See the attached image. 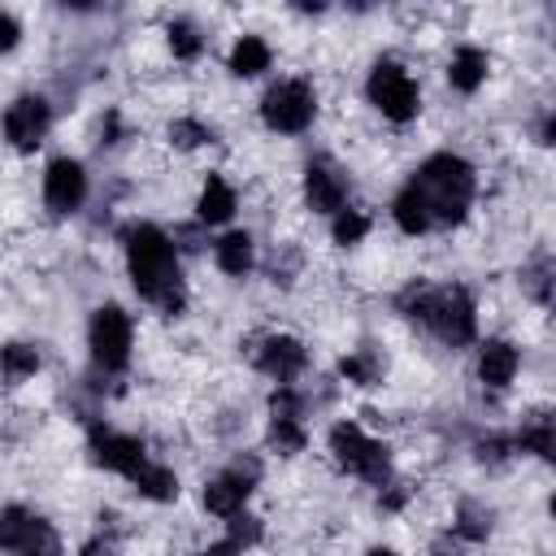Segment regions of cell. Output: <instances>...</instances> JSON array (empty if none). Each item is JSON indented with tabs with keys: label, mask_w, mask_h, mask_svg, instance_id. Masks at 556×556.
Segmentation results:
<instances>
[{
	"label": "cell",
	"mask_w": 556,
	"mask_h": 556,
	"mask_svg": "<svg viewBox=\"0 0 556 556\" xmlns=\"http://www.w3.org/2000/svg\"><path fill=\"white\" fill-rule=\"evenodd\" d=\"M126 265H130V282L143 300H152L161 313H182L187 291H182V274H178V248L161 226H130L126 230Z\"/></svg>",
	"instance_id": "obj_1"
},
{
	"label": "cell",
	"mask_w": 556,
	"mask_h": 556,
	"mask_svg": "<svg viewBox=\"0 0 556 556\" xmlns=\"http://www.w3.org/2000/svg\"><path fill=\"white\" fill-rule=\"evenodd\" d=\"M417 187V195L426 200V213H430V226H456L469 204H473V191H478V178H473V165L456 152H434L430 161H421V169L408 178Z\"/></svg>",
	"instance_id": "obj_2"
},
{
	"label": "cell",
	"mask_w": 556,
	"mask_h": 556,
	"mask_svg": "<svg viewBox=\"0 0 556 556\" xmlns=\"http://www.w3.org/2000/svg\"><path fill=\"white\" fill-rule=\"evenodd\" d=\"M404 317L430 326L452 348H465L478 334V304L465 287H413L404 295Z\"/></svg>",
	"instance_id": "obj_3"
},
{
	"label": "cell",
	"mask_w": 556,
	"mask_h": 556,
	"mask_svg": "<svg viewBox=\"0 0 556 556\" xmlns=\"http://www.w3.org/2000/svg\"><path fill=\"white\" fill-rule=\"evenodd\" d=\"M330 456L339 460V469L374 482V486H387L391 482V456L378 439H369L356 421H339L330 430Z\"/></svg>",
	"instance_id": "obj_4"
},
{
	"label": "cell",
	"mask_w": 556,
	"mask_h": 556,
	"mask_svg": "<svg viewBox=\"0 0 556 556\" xmlns=\"http://www.w3.org/2000/svg\"><path fill=\"white\" fill-rule=\"evenodd\" d=\"M365 91H369V104H374L387 122H413L417 109H421V91H417L413 74H408L400 61H378V65L369 70Z\"/></svg>",
	"instance_id": "obj_5"
},
{
	"label": "cell",
	"mask_w": 556,
	"mask_h": 556,
	"mask_svg": "<svg viewBox=\"0 0 556 556\" xmlns=\"http://www.w3.org/2000/svg\"><path fill=\"white\" fill-rule=\"evenodd\" d=\"M261 117H265V126L278 130V135H300V130H308L313 117H317V96H313V87H308L304 78H282V83H274V87L265 91Z\"/></svg>",
	"instance_id": "obj_6"
},
{
	"label": "cell",
	"mask_w": 556,
	"mask_h": 556,
	"mask_svg": "<svg viewBox=\"0 0 556 556\" xmlns=\"http://www.w3.org/2000/svg\"><path fill=\"white\" fill-rule=\"evenodd\" d=\"M130 339H135V326H130V317H126L117 304H100V308L91 313L87 348H91V361H96L104 374L126 369V361H130Z\"/></svg>",
	"instance_id": "obj_7"
},
{
	"label": "cell",
	"mask_w": 556,
	"mask_h": 556,
	"mask_svg": "<svg viewBox=\"0 0 556 556\" xmlns=\"http://www.w3.org/2000/svg\"><path fill=\"white\" fill-rule=\"evenodd\" d=\"M0 547L13 556H61L56 530L30 508H0Z\"/></svg>",
	"instance_id": "obj_8"
},
{
	"label": "cell",
	"mask_w": 556,
	"mask_h": 556,
	"mask_svg": "<svg viewBox=\"0 0 556 556\" xmlns=\"http://www.w3.org/2000/svg\"><path fill=\"white\" fill-rule=\"evenodd\" d=\"M256 478H261V465H256V460H235L226 473H217V478L204 486V508L217 513V517L243 513V504H248Z\"/></svg>",
	"instance_id": "obj_9"
},
{
	"label": "cell",
	"mask_w": 556,
	"mask_h": 556,
	"mask_svg": "<svg viewBox=\"0 0 556 556\" xmlns=\"http://www.w3.org/2000/svg\"><path fill=\"white\" fill-rule=\"evenodd\" d=\"M48 126H52V109H48L43 96H22V100H13L9 113H4V139H9L17 152H35V148L43 143Z\"/></svg>",
	"instance_id": "obj_10"
},
{
	"label": "cell",
	"mask_w": 556,
	"mask_h": 556,
	"mask_svg": "<svg viewBox=\"0 0 556 556\" xmlns=\"http://www.w3.org/2000/svg\"><path fill=\"white\" fill-rule=\"evenodd\" d=\"M43 200L52 213H74L87 200V169L74 156H56L43 169Z\"/></svg>",
	"instance_id": "obj_11"
},
{
	"label": "cell",
	"mask_w": 556,
	"mask_h": 556,
	"mask_svg": "<svg viewBox=\"0 0 556 556\" xmlns=\"http://www.w3.org/2000/svg\"><path fill=\"white\" fill-rule=\"evenodd\" d=\"M256 365H261L278 387H291V382L304 374L308 352H304V343H300L295 334H269V339L256 348Z\"/></svg>",
	"instance_id": "obj_12"
},
{
	"label": "cell",
	"mask_w": 556,
	"mask_h": 556,
	"mask_svg": "<svg viewBox=\"0 0 556 556\" xmlns=\"http://www.w3.org/2000/svg\"><path fill=\"white\" fill-rule=\"evenodd\" d=\"M91 460L113 469V473H122V478H130L148 460V452H143V443L135 434H117V430H100L96 426L91 430Z\"/></svg>",
	"instance_id": "obj_13"
},
{
	"label": "cell",
	"mask_w": 556,
	"mask_h": 556,
	"mask_svg": "<svg viewBox=\"0 0 556 556\" xmlns=\"http://www.w3.org/2000/svg\"><path fill=\"white\" fill-rule=\"evenodd\" d=\"M304 200H308V208H317V213H339L343 200H348V178H343V169H334L330 161H313V165L304 169Z\"/></svg>",
	"instance_id": "obj_14"
},
{
	"label": "cell",
	"mask_w": 556,
	"mask_h": 556,
	"mask_svg": "<svg viewBox=\"0 0 556 556\" xmlns=\"http://www.w3.org/2000/svg\"><path fill=\"white\" fill-rule=\"evenodd\" d=\"M517 365H521V356H517V348L508 339H486L478 348V378L486 387H508L517 378Z\"/></svg>",
	"instance_id": "obj_15"
},
{
	"label": "cell",
	"mask_w": 556,
	"mask_h": 556,
	"mask_svg": "<svg viewBox=\"0 0 556 556\" xmlns=\"http://www.w3.org/2000/svg\"><path fill=\"white\" fill-rule=\"evenodd\" d=\"M486 70H491L486 52L473 48V43H465V48H456L452 61H447V83H452L460 96H473V91L486 83Z\"/></svg>",
	"instance_id": "obj_16"
},
{
	"label": "cell",
	"mask_w": 556,
	"mask_h": 556,
	"mask_svg": "<svg viewBox=\"0 0 556 556\" xmlns=\"http://www.w3.org/2000/svg\"><path fill=\"white\" fill-rule=\"evenodd\" d=\"M195 213H200V226H222V222H230V213H235V187H230L222 174H208V182L200 187Z\"/></svg>",
	"instance_id": "obj_17"
},
{
	"label": "cell",
	"mask_w": 556,
	"mask_h": 556,
	"mask_svg": "<svg viewBox=\"0 0 556 556\" xmlns=\"http://www.w3.org/2000/svg\"><path fill=\"white\" fill-rule=\"evenodd\" d=\"M252 256H256V248H252V235H248V230H226V235L213 243V261H217V269L230 274V278H243V274L252 269Z\"/></svg>",
	"instance_id": "obj_18"
},
{
	"label": "cell",
	"mask_w": 556,
	"mask_h": 556,
	"mask_svg": "<svg viewBox=\"0 0 556 556\" xmlns=\"http://www.w3.org/2000/svg\"><path fill=\"white\" fill-rule=\"evenodd\" d=\"M269 61H274V52L261 35H239V43L230 48V74L235 78H256L269 70Z\"/></svg>",
	"instance_id": "obj_19"
},
{
	"label": "cell",
	"mask_w": 556,
	"mask_h": 556,
	"mask_svg": "<svg viewBox=\"0 0 556 556\" xmlns=\"http://www.w3.org/2000/svg\"><path fill=\"white\" fill-rule=\"evenodd\" d=\"M130 482H135V491H139L143 500H156V504H165V500L178 495V478H174V469L152 465V460H143V465L130 473Z\"/></svg>",
	"instance_id": "obj_20"
},
{
	"label": "cell",
	"mask_w": 556,
	"mask_h": 556,
	"mask_svg": "<svg viewBox=\"0 0 556 556\" xmlns=\"http://www.w3.org/2000/svg\"><path fill=\"white\" fill-rule=\"evenodd\" d=\"M391 217H395V226L404 230V235H426L430 230V213H426V200L417 195V187L408 182L400 195H395V204H391Z\"/></svg>",
	"instance_id": "obj_21"
},
{
	"label": "cell",
	"mask_w": 556,
	"mask_h": 556,
	"mask_svg": "<svg viewBox=\"0 0 556 556\" xmlns=\"http://www.w3.org/2000/svg\"><path fill=\"white\" fill-rule=\"evenodd\" d=\"M491 526H495V513L486 504H478V500H465L456 508V521H452L456 539H465V543H482L491 534Z\"/></svg>",
	"instance_id": "obj_22"
},
{
	"label": "cell",
	"mask_w": 556,
	"mask_h": 556,
	"mask_svg": "<svg viewBox=\"0 0 556 556\" xmlns=\"http://www.w3.org/2000/svg\"><path fill=\"white\" fill-rule=\"evenodd\" d=\"M382 369H387V361H382L374 348H356V352H348V356L339 361V374H343L348 382H356V387H374V382L382 378Z\"/></svg>",
	"instance_id": "obj_23"
},
{
	"label": "cell",
	"mask_w": 556,
	"mask_h": 556,
	"mask_svg": "<svg viewBox=\"0 0 556 556\" xmlns=\"http://www.w3.org/2000/svg\"><path fill=\"white\" fill-rule=\"evenodd\" d=\"M35 369H39V352H35L30 343H4V348H0V374H4L9 382L30 378Z\"/></svg>",
	"instance_id": "obj_24"
},
{
	"label": "cell",
	"mask_w": 556,
	"mask_h": 556,
	"mask_svg": "<svg viewBox=\"0 0 556 556\" xmlns=\"http://www.w3.org/2000/svg\"><path fill=\"white\" fill-rule=\"evenodd\" d=\"M165 35H169V52H174L178 61H195V56L204 52V35H200V26L187 22V17H174Z\"/></svg>",
	"instance_id": "obj_25"
},
{
	"label": "cell",
	"mask_w": 556,
	"mask_h": 556,
	"mask_svg": "<svg viewBox=\"0 0 556 556\" xmlns=\"http://www.w3.org/2000/svg\"><path fill=\"white\" fill-rule=\"evenodd\" d=\"M304 443H308V434H304L300 417H269V447L274 452L295 456V452H304Z\"/></svg>",
	"instance_id": "obj_26"
},
{
	"label": "cell",
	"mask_w": 556,
	"mask_h": 556,
	"mask_svg": "<svg viewBox=\"0 0 556 556\" xmlns=\"http://www.w3.org/2000/svg\"><path fill=\"white\" fill-rule=\"evenodd\" d=\"M330 235H334V243H339V248H352V243H361V239L369 235V217H365L361 208H339V213H334Z\"/></svg>",
	"instance_id": "obj_27"
},
{
	"label": "cell",
	"mask_w": 556,
	"mask_h": 556,
	"mask_svg": "<svg viewBox=\"0 0 556 556\" xmlns=\"http://www.w3.org/2000/svg\"><path fill=\"white\" fill-rule=\"evenodd\" d=\"M513 447H517V452H530V456H539V460H552V421L539 417L534 426H526V430L513 439Z\"/></svg>",
	"instance_id": "obj_28"
},
{
	"label": "cell",
	"mask_w": 556,
	"mask_h": 556,
	"mask_svg": "<svg viewBox=\"0 0 556 556\" xmlns=\"http://www.w3.org/2000/svg\"><path fill=\"white\" fill-rule=\"evenodd\" d=\"M213 139V130L204 126V122H195V117H174L169 122V143L174 148H200V143H208Z\"/></svg>",
	"instance_id": "obj_29"
},
{
	"label": "cell",
	"mask_w": 556,
	"mask_h": 556,
	"mask_svg": "<svg viewBox=\"0 0 556 556\" xmlns=\"http://www.w3.org/2000/svg\"><path fill=\"white\" fill-rule=\"evenodd\" d=\"M226 539L243 552V547H252V543H261V517H252V513H235V517H226Z\"/></svg>",
	"instance_id": "obj_30"
},
{
	"label": "cell",
	"mask_w": 556,
	"mask_h": 556,
	"mask_svg": "<svg viewBox=\"0 0 556 556\" xmlns=\"http://www.w3.org/2000/svg\"><path fill=\"white\" fill-rule=\"evenodd\" d=\"M521 278H526V287H530V295H534L539 304L552 300V261H547V256H539Z\"/></svg>",
	"instance_id": "obj_31"
},
{
	"label": "cell",
	"mask_w": 556,
	"mask_h": 556,
	"mask_svg": "<svg viewBox=\"0 0 556 556\" xmlns=\"http://www.w3.org/2000/svg\"><path fill=\"white\" fill-rule=\"evenodd\" d=\"M513 452H517L513 439H495V434H491V439L478 443V460H508Z\"/></svg>",
	"instance_id": "obj_32"
},
{
	"label": "cell",
	"mask_w": 556,
	"mask_h": 556,
	"mask_svg": "<svg viewBox=\"0 0 556 556\" xmlns=\"http://www.w3.org/2000/svg\"><path fill=\"white\" fill-rule=\"evenodd\" d=\"M17 35H22V30H17V22H13V17L0 9V52H9V48L17 43Z\"/></svg>",
	"instance_id": "obj_33"
},
{
	"label": "cell",
	"mask_w": 556,
	"mask_h": 556,
	"mask_svg": "<svg viewBox=\"0 0 556 556\" xmlns=\"http://www.w3.org/2000/svg\"><path fill=\"white\" fill-rule=\"evenodd\" d=\"M200 556H243V552H239V547H235L230 539H222V543H213V547H204Z\"/></svg>",
	"instance_id": "obj_34"
},
{
	"label": "cell",
	"mask_w": 556,
	"mask_h": 556,
	"mask_svg": "<svg viewBox=\"0 0 556 556\" xmlns=\"http://www.w3.org/2000/svg\"><path fill=\"white\" fill-rule=\"evenodd\" d=\"M78 556H117V552H113V547H109L104 539H96V543H87V547H83Z\"/></svg>",
	"instance_id": "obj_35"
},
{
	"label": "cell",
	"mask_w": 556,
	"mask_h": 556,
	"mask_svg": "<svg viewBox=\"0 0 556 556\" xmlns=\"http://www.w3.org/2000/svg\"><path fill=\"white\" fill-rule=\"evenodd\" d=\"M365 556H400V552H391V547H369Z\"/></svg>",
	"instance_id": "obj_36"
}]
</instances>
